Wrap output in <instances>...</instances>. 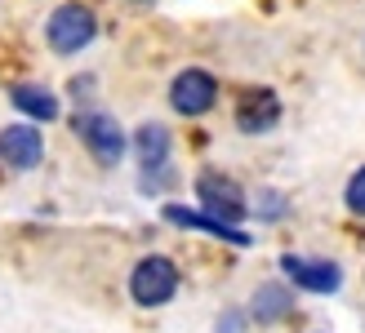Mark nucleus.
<instances>
[{
  "instance_id": "1",
  "label": "nucleus",
  "mask_w": 365,
  "mask_h": 333,
  "mask_svg": "<svg viewBox=\"0 0 365 333\" xmlns=\"http://www.w3.org/2000/svg\"><path fill=\"white\" fill-rule=\"evenodd\" d=\"M94 36H98V18H94L89 5H81V0L58 5L49 14V23H45V41H49L53 53H81Z\"/></svg>"
},
{
  "instance_id": "2",
  "label": "nucleus",
  "mask_w": 365,
  "mask_h": 333,
  "mask_svg": "<svg viewBox=\"0 0 365 333\" xmlns=\"http://www.w3.org/2000/svg\"><path fill=\"white\" fill-rule=\"evenodd\" d=\"M178 293V267L160 253H148L143 263L130 271V298L138 307H165Z\"/></svg>"
},
{
  "instance_id": "3",
  "label": "nucleus",
  "mask_w": 365,
  "mask_h": 333,
  "mask_svg": "<svg viewBox=\"0 0 365 333\" xmlns=\"http://www.w3.org/2000/svg\"><path fill=\"white\" fill-rule=\"evenodd\" d=\"M76 138L89 147V156L98 164H120V156H125V134H120L116 116H107V111H85V116H76Z\"/></svg>"
},
{
  "instance_id": "4",
  "label": "nucleus",
  "mask_w": 365,
  "mask_h": 333,
  "mask_svg": "<svg viewBox=\"0 0 365 333\" xmlns=\"http://www.w3.org/2000/svg\"><path fill=\"white\" fill-rule=\"evenodd\" d=\"M196 200H200V209H205V213H214L218 222H232V227L250 213L245 191L236 187L227 174H200L196 178Z\"/></svg>"
},
{
  "instance_id": "5",
  "label": "nucleus",
  "mask_w": 365,
  "mask_h": 333,
  "mask_svg": "<svg viewBox=\"0 0 365 333\" xmlns=\"http://www.w3.org/2000/svg\"><path fill=\"white\" fill-rule=\"evenodd\" d=\"M218 102V80L210 76V71H200V67H187V71H178L174 85H170V107L178 111V116H205V111Z\"/></svg>"
},
{
  "instance_id": "6",
  "label": "nucleus",
  "mask_w": 365,
  "mask_h": 333,
  "mask_svg": "<svg viewBox=\"0 0 365 333\" xmlns=\"http://www.w3.org/2000/svg\"><path fill=\"white\" fill-rule=\"evenodd\" d=\"M281 271L307 293H339L343 285V271L339 263H325V258H299V253H285L281 258Z\"/></svg>"
},
{
  "instance_id": "7",
  "label": "nucleus",
  "mask_w": 365,
  "mask_h": 333,
  "mask_svg": "<svg viewBox=\"0 0 365 333\" xmlns=\"http://www.w3.org/2000/svg\"><path fill=\"white\" fill-rule=\"evenodd\" d=\"M45 156V138H41V129H31V125H9V129H0V160L9 164V169L18 174H27L36 169Z\"/></svg>"
},
{
  "instance_id": "8",
  "label": "nucleus",
  "mask_w": 365,
  "mask_h": 333,
  "mask_svg": "<svg viewBox=\"0 0 365 333\" xmlns=\"http://www.w3.org/2000/svg\"><path fill=\"white\" fill-rule=\"evenodd\" d=\"M281 120V98L272 89H250V94L236 102V129L241 134H267Z\"/></svg>"
},
{
  "instance_id": "9",
  "label": "nucleus",
  "mask_w": 365,
  "mask_h": 333,
  "mask_svg": "<svg viewBox=\"0 0 365 333\" xmlns=\"http://www.w3.org/2000/svg\"><path fill=\"white\" fill-rule=\"evenodd\" d=\"M165 222H174V227H187V231H205V236H218V240H227V245L236 249H250L254 245V236H245L241 227H232V222H218L214 213L205 209H182V205H165Z\"/></svg>"
},
{
  "instance_id": "10",
  "label": "nucleus",
  "mask_w": 365,
  "mask_h": 333,
  "mask_svg": "<svg viewBox=\"0 0 365 333\" xmlns=\"http://www.w3.org/2000/svg\"><path fill=\"white\" fill-rule=\"evenodd\" d=\"M250 316L259 320V324L289 320V316H294V293H289L285 285H277V280L259 285V289H254V298H250Z\"/></svg>"
},
{
  "instance_id": "11",
  "label": "nucleus",
  "mask_w": 365,
  "mask_h": 333,
  "mask_svg": "<svg viewBox=\"0 0 365 333\" xmlns=\"http://www.w3.org/2000/svg\"><path fill=\"white\" fill-rule=\"evenodd\" d=\"M9 102L23 111V116H31V120H58V111H63L58 98H53L45 85H14Z\"/></svg>"
},
{
  "instance_id": "12",
  "label": "nucleus",
  "mask_w": 365,
  "mask_h": 333,
  "mask_svg": "<svg viewBox=\"0 0 365 333\" xmlns=\"http://www.w3.org/2000/svg\"><path fill=\"white\" fill-rule=\"evenodd\" d=\"M134 152H138V164H143V169H148V164H165V160H170V129L156 125V120L138 125V129H134Z\"/></svg>"
},
{
  "instance_id": "13",
  "label": "nucleus",
  "mask_w": 365,
  "mask_h": 333,
  "mask_svg": "<svg viewBox=\"0 0 365 333\" xmlns=\"http://www.w3.org/2000/svg\"><path fill=\"white\" fill-rule=\"evenodd\" d=\"M343 200H348V209H352L356 218H365V169H356V174L348 178V191H343Z\"/></svg>"
},
{
  "instance_id": "14",
  "label": "nucleus",
  "mask_w": 365,
  "mask_h": 333,
  "mask_svg": "<svg viewBox=\"0 0 365 333\" xmlns=\"http://www.w3.org/2000/svg\"><path fill=\"white\" fill-rule=\"evenodd\" d=\"M259 218L263 222H281L285 218V196L281 191H263L259 196Z\"/></svg>"
},
{
  "instance_id": "15",
  "label": "nucleus",
  "mask_w": 365,
  "mask_h": 333,
  "mask_svg": "<svg viewBox=\"0 0 365 333\" xmlns=\"http://www.w3.org/2000/svg\"><path fill=\"white\" fill-rule=\"evenodd\" d=\"M218 333H241V316H223L218 320Z\"/></svg>"
}]
</instances>
